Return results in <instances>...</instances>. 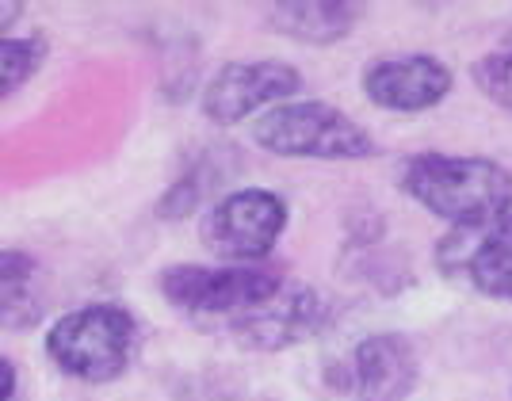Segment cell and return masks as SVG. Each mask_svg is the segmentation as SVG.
<instances>
[{"label": "cell", "instance_id": "7", "mask_svg": "<svg viewBox=\"0 0 512 401\" xmlns=\"http://www.w3.org/2000/svg\"><path fill=\"white\" fill-rule=\"evenodd\" d=\"M329 321V302L306 283H287L276 298L226 321V333L253 352H279L302 340L318 337Z\"/></svg>", "mask_w": 512, "mask_h": 401}, {"label": "cell", "instance_id": "10", "mask_svg": "<svg viewBox=\"0 0 512 401\" xmlns=\"http://www.w3.org/2000/svg\"><path fill=\"white\" fill-rule=\"evenodd\" d=\"M417 386V352L398 333H375L348 359V390L360 401H406Z\"/></svg>", "mask_w": 512, "mask_h": 401}, {"label": "cell", "instance_id": "15", "mask_svg": "<svg viewBox=\"0 0 512 401\" xmlns=\"http://www.w3.org/2000/svg\"><path fill=\"white\" fill-rule=\"evenodd\" d=\"M199 195H203V180H199L195 172L192 176H180V180L165 191V199L157 203V214H161L165 222H176V218H184V214L199 203Z\"/></svg>", "mask_w": 512, "mask_h": 401}, {"label": "cell", "instance_id": "5", "mask_svg": "<svg viewBox=\"0 0 512 401\" xmlns=\"http://www.w3.org/2000/svg\"><path fill=\"white\" fill-rule=\"evenodd\" d=\"M287 230V203L268 188L230 191L203 214L199 237L214 256L237 264H264Z\"/></svg>", "mask_w": 512, "mask_h": 401}, {"label": "cell", "instance_id": "13", "mask_svg": "<svg viewBox=\"0 0 512 401\" xmlns=\"http://www.w3.org/2000/svg\"><path fill=\"white\" fill-rule=\"evenodd\" d=\"M43 58V39H4V46H0V92L12 96L20 85H27V77L43 65Z\"/></svg>", "mask_w": 512, "mask_h": 401}, {"label": "cell", "instance_id": "11", "mask_svg": "<svg viewBox=\"0 0 512 401\" xmlns=\"http://www.w3.org/2000/svg\"><path fill=\"white\" fill-rule=\"evenodd\" d=\"M356 16H360V8L348 4V0H310V4L299 0V4H272L268 8L272 31L310 46L341 43L344 35L356 27Z\"/></svg>", "mask_w": 512, "mask_h": 401}, {"label": "cell", "instance_id": "14", "mask_svg": "<svg viewBox=\"0 0 512 401\" xmlns=\"http://www.w3.org/2000/svg\"><path fill=\"white\" fill-rule=\"evenodd\" d=\"M474 85L482 88L486 100L512 115V35L474 65Z\"/></svg>", "mask_w": 512, "mask_h": 401}, {"label": "cell", "instance_id": "3", "mask_svg": "<svg viewBox=\"0 0 512 401\" xmlns=\"http://www.w3.org/2000/svg\"><path fill=\"white\" fill-rule=\"evenodd\" d=\"M253 142L276 157L314 161H363L379 149L356 119L321 100H295L264 111L253 123Z\"/></svg>", "mask_w": 512, "mask_h": 401}, {"label": "cell", "instance_id": "12", "mask_svg": "<svg viewBox=\"0 0 512 401\" xmlns=\"http://www.w3.org/2000/svg\"><path fill=\"white\" fill-rule=\"evenodd\" d=\"M0 295H4V325L8 329H27L43 314L39 264L20 249H8L0 256Z\"/></svg>", "mask_w": 512, "mask_h": 401}, {"label": "cell", "instance_id": "1", "mask_svg": "<svg viewBox=\"0 0 512 401\" xmlns=\"http://www.w3.org/2000/svg\"><path fill=\"white\" fill-rule=\"evenodd\" d=\"M402 191L455 230L490 226L512 214V172L490 157L421 153L402 165Z\"/></svg>", "mask_w": 512, "mask_h": 401}, {"label": "cell", "instance_id": "16", "mask_svg": "<svg viewBox=\"0 0 512 401\" xmlns=\"http://www.w3.org/2000/svg\"><path fill=\"white\" fill-rule=\"evenodd\" d=\"M180 401H260V398H245V394L230 390L222 379H192L184 382Z\"/></svg>", "mask_w": 512, "mask_h": 401}, {"label": "cell", "instance_id": "4", "mask_svg": "<svg viewBox=\"0 0 512 401\" xmlns=\"http://www.w3.org/2000/svg\"><path fill=\"white\" fill-rule=\"evenodd\" d=\"M291 279L276 264H172L161 272V295L169 306L184 310L195 321H234L260 302L276 298Z\"/></svg>", "mask_w": 512, "mask_h": 401}, {"label": "cell", "instance_id": "8", "mask_svg": "<svg viewBox=\"0 0 512 401\" xmlns=\"http://www.w3.org/2000/svg\"><path fill=\"white\" fill-rule=\"evenodd\" d=\"M440 264L467 275L474 291L512 302V214L490 226L451 230L440 245Z\"/></svg>", "mask_w": 512, "mask_h": 401}, {"label": "cell", "instance_id": "9", "mask_svg": "<svg viewBox=\"0 0 512 401\" xmlns=\"http://www.w3.org/2000/svg\"><path fill=\"white\" fill-rule=\"evenodd\" d=\"M363 92L375 107L386 111H428L451 92V69L432 54H402L383 58L363 69Z\"/></svg>", "mask_w": 512, "mask_h": 401}, {"label": "cell", "instance_id": "17", "mask_svg": "<svg viewBox=\"0 0 512 401\" xmlns=\"http://www.w3.org/2000/svg\"><path fill=\"white\" fill-rule=\"evenodd\" d=\"M16 394V367L12 359H0V401H12Z\"/></svg>", "mask_w": 512, "mask_h": 401}, {"label": "cell", "instance_id": "2", "mask_svg": "<svg viewBox=\"0 0 512 401\" xmlns=\"http://www.w3.org/2000/svg\"><path fill=\"white\" fill-rule=\"evenodd\" d=\"M138 352V321L115 302L81 306L54 321L46 333V356L54 367L81 382H111Z\"/></svg>", "mask_w": 512, "mask_h": 401}, {"label": "cell", "instance_id": "6", "mask_svg": "<svg viewBox=\"0 0 512 401\" xmlns=\"http://www.w3.org/2000/svg\"><path fill=\"white\" fill-rule=\"evenodd\" d=\"M302 88V77L287 62H230L203 88V115L218 127H234L256 111L287 104Z\"/></svg>", "mask_w": 512, "mask_h": 401}]
</instances>
